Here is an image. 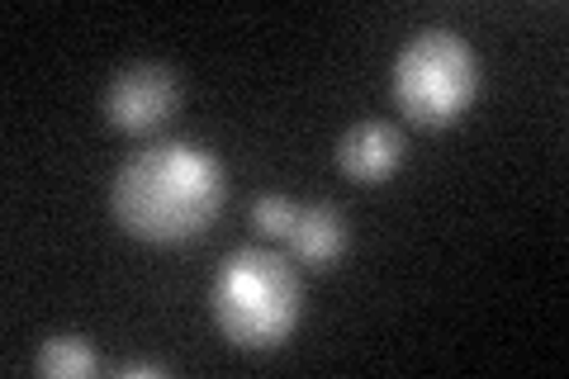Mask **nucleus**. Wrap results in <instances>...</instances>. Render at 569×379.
I'll return each instance as SVG.
<instances>
[{"label": "nucleus", "instance_id": "1", "mask_svg": "<svg viewBox=\"0 0 569 379\" xmlns=\"http://www.w3.org/2000/svg\"><path fill=\"white\" fill-rule=\"evenodd\" d=\"M223 200H228V176L219 157L186 138H162L152 148L133 152L119 167L110 190V209L119 228L152 247L200 238L219 219Z\"/></svg>", "mask_w": 569, "mask_h": 379}, {"label": "nucleus", "instance_id": "2", "mask_svg": "<svg viewBox=\"0 0 569 379\" xmlns=\"http://www.w3.org/2000/svg\"><path fill=\"white\" fill-rule=\"evenodd\" d=\"M209 313L242 351H276L295 337L305 313V285L295 266L266 247H238L209 280Z\"/></svg>", "mask_w": 569, "mask_h": 379}, {"label": "nucleus", "instance_id": "3", "mask_svg": "<svg viewBox=\"0 0 569 379\" xmlns=\"http://www.w3.org/2000/svg\"><path fill=\"white\" fill-rule=\"evenodd\" d=\"M389 96L418 129H451L479 96V52L456 29H418L399 48Z\"/></svg>", "mask_w": 569, "mask_h": 379}, {"label": "nucleus", "instance_id": "4", "mask_svg": "<svg viewBox=\"0 0 569 379\" xmlns=\"http://www.w3.org/2000/svg\"><path fill=\"white\" fill-rule=\"evenodd\" d=\"M181 104V81L162 62H133L119 67L110 86H104L100 110L119 133H152L176 114Z\"/></svg>", "mask_w": 569, "mask_h": 379}, {"label": "nucleus", "instance_id": "5", "mask_svg": "<svg viewBox=\"0 0 569 379\" xmlns=\"http://www.w3.org/2000/svg\"><path fill=\"white\" fill-rule=\"evenodd\" d=\"M403 157H408V138L399 123H385V119L356 123L337 142V171L356 180V186H380V180H389L403 167Z\"/></svg>", "mask_w": 569, "mask_h": 379}, {"label": "nucleus", "instance_id": "6", "mask_svg": "<svg viewBox=\"0 0 569 379\" xmlns=\"http://www.w3.org/2000/svg\"><path fill=\"white\" fill-rule=\"evenodd\" d=\"M284 242H290V257L299 266L328 270L347 251V219L332 205H305V209L295 213V223H290V232H284Z\"/></svg>", "mask_w": 569, "mask_h": 379}, {"label": "nucleus", "instance_id": "7", "mask_svg": "<svg viewBox=\"0 0 569 379\" xmlns=\"http://www.w3.org/2000/svg\"><path fill=\"white\" fill-rule=\"evenodd\" d=\"M33 366H39V375H48V379H86V375L100 370V356L91 351V341H86V337L62 332V337L43 341Z\"/></svg>", "mask_w": 569, "mask_h": 379}, {"label": "nucleus", "instance_id": "8", "mask_svg": "<svg viewBox=\"0 0 569 379\" xmlns=\"http://www.w3.org/2000/svg\"><path fill=\"white\" fill-rule=\"evenodd\" d=\"M295 213L299 205H290L284 195H257V205H252V223L266 232V238H284L295 223Z\"/></svg>", "mask_w": 569, "mask_h": 379}, {"label": "nucleus", "instance_id": "9", "mask_svg": "<svg viewBox=\"0 0 569 379\" xmlns=\"http://www.w3.org/2000/svg\"><path fill=\"white\" fill-rule=\"evenodd\" d=\"M119 375H167V366L162 360H129V366H119Z\"/></svg>", "mask_w": 569, "mask_h": 379}]
</instances>
